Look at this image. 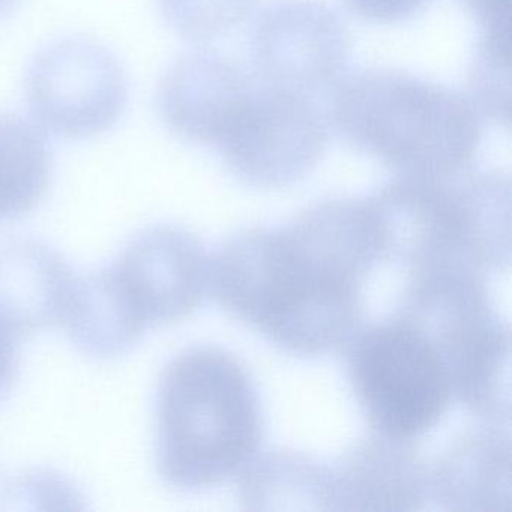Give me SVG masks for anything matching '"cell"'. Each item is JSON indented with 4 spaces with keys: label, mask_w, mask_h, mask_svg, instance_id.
I'll use <instances>...</instances> for the list:
<instances>
[{
    "label": "cell",
    "mask_w": 512,
    "mask_h": 512,
    "mask_svg": "<svg viewBox=\"0 0 512 512\" xmlns=\"http://www.w3.org/2000/svg\"><path fill=\"white\" fill-rule=\"evenodd\" d=\"M383 260L365 199L316 203L283 227L232 236L209 259L218 304L284 352H343L364 326L362 286Z\"/></svg>",
    "instance_id": "cell-1"
},
{
    "label": "cell",
    "mask_w": 512,
    "mask_h": 512,
    "mask_svg": "<svg viewBox=\"0 0 512 512\" xmlns=\"http://www.w3.org/2000/svg\"><path fill=\"white\" fill-rule=\"evenodd\" d=\"M263 437L259 392L232 353L190 347L167 365L157 395V467L169 487L205 490L236 478Z\"/></svg>",
    "instance_id": "cell-2"
},
{
    "label": "cell",
    "mask_w": 512,
    "mask_h": 512,
    "mask_svg": "<svg viewBox=\"0 0 512 512\" xmlns=\"http://www.w3.org/2000/svg\"><path fill=\"white\" fill-rule=\"evenodd\" d=\"M383 259L412 274L485 275L511 263V182L499 172L397 176L367 197Z\"/></svg>",
    "instance_id": "cell-3"
},
{
    "label": "cell",
    "mask_w": 512,
    "mask_h": 512,
    "mask_svg": "<svg viewBox=\"0 0 512 512\" xmlns=\"http://www.w3.org/2000/svg\"><path fill=\"white\" fill-rule=\"evenodd\" d=\"M335 128L398 176L448 178L469 169L482 122L466 95L403 71L373 68L338 85Z\"/></svg>",
    "instance_id": "cell-4"
},
{
    "label": "cell",
    "mask_w": 512,
    "mask_h": 512,
    "mask_svg": "<svg viewBox=\"0 0 512 512\" xmlns=\"http://www.w3.org/2000/svg\"><path fill=\"white\" fill-rule=\"evenodd\" d=\"M395 310L418 323L439 347L454 401L485 424H509L511 329L491 304L485 275L412 274Z\"/></svg>",
    "instance_id": "cell-5"
},
{
    "label": "cell",
    "mask_w": 512,
    "mask_h": 512,
    "mask_svg": "<svg viewBox=\"0 0 512 512\" xmlns=\"http://www.w3.org/2000/svg\"><path fill=\"white\" fill-rule=\"evenodd\" d=\"M346 350L353 394L376 433L418 440L442 421L454 401L442 352L400 311L362 326Z\"/></svg>",
    "instance_id": "cell-6"
},
{
    "label": "cell",
    "mask_w": 512,
    "mask_h": 512,
    "mask_svg": "<svg viewBox=\"0 0 512 512\" xmlns=\"http://www.w3.org/2000/svg\"><path fill=\"white\" fill-rule=\"evenodd\" d=\"M328 125L313 98L257 82L233 113L215 148L245 185L281 190L322 160Z\"/></svg>",
    "instance_id": "cell-7"
},
{
    "label": "cell",
    "mask_w": 512,
    "mask_h": 512,
    "mask_svg": "<svg viewBox=\"0 0 512 512\" xmlns=\"http://www.w3.org/2000/svg\"><path fill=\"white\" fill-rule=\"evenodd\" d=\"M37 124L62 139H91L121 119L128 80L121 61L89 38H65L41 50L26 76Z\"/></svg>",
    "instance_id": "cell-8"
},
{
    "label": "cell",
    "mask_w": 512,
    "mask_h": 512,
    "mask_svg": "<svg viewBox=\"0 0 512 512\" xmlns=\"http://www.w3.org/2000/svg\"><path fill=\"white\" fill-rule=\"evenodd\" d=\"M350 53L346 23L319 0H275L251 37L260 82L308 98L338 86Z\"/></svg>",
    "instance_id": "cell-9"
},
{
    "label": "cell",
    "mask_w": 512,
    "mask_h": 512,
    "mask_svg": "<svg viewBox=\"0 0 512 512\" xmlns=\"http://www.w3.org/2000/svg\"><path fill=\"white\" fill-rule=\"evenodd\" d=\"M104 271L143 332L191 316L209 290L205 247L178 226H155L140 233Z\"/></svg>",
    "instance_id": "cell-10"
},
{
    "label": "cell",
    "mask_w": 512,
    "mask_h": 512,
    "mask_svg": "<svg viewBox=\"0 0 512 512\" xmlns=\"http://www.w3.org/2000/svg\"><path fill=\"white\" fill-rule=\"evenodd\" d=\"M328 470L329 511L413 512L430 499L428 466L416 440L371 430Z\"/></svg>",
    "instance_id": "cell-11"
},
{
    "label": "cell",
    "mask_w": 512,
    "mask_h": 512,
    "mask_svg": "<svg viewBox=\"0 0 512 512\" xmlns=\"http://www.w3.org/2000/svg\"><path fill=\"white\" fill-rule=\"evenodd\" d=\"M254 85L256 82L238 64L224 56L188 53L161 80L158 109L176 136L215 148Z\"/></svg>",
    "instance_id": "cell-12"
},
{
    "label": "cell",
    "mask_w": 512,
    "mask_h": 512,
    "mask_svg": "<svg viewBox=\"0 0 512 512\" xmlns=\"http://www.w3.org/2000/svg\"><path fill=\"white\" fill-rule=\"evenodd\" d=\"M511 436L502 425L466 431L428 466V494L440 509L511 512Z\"/></svg>",
    "instance_id": "cell-13"
},
{
    "label": "cell",
    "mask_w": 512,
    "mask_h": 512,
    "mask_svg": "<svg viewBox=\"0 0 512 512\" xmlns=\"http://www.w3.org/2000/svg\"><path fill=\"white\" fill-rule=\"evenodd\" d=\"M76 278L67 262L41 242L0 244V334L17 341L62 325Z\"/></svg>",
    "instance_id": "cell-14"
},
{
    "label": "cell",
    "mask_w": 512,
    "mask_h": 512,
    "mask_svg": "<svg viewBox=\"0 0 512 512\" xmlns=\"http://www.w3.org/2000/svg\"><path fill=\"white\" fill-rule=\"evenodd\" d=\"M328 464L290 449L259 454L239 475V499L244 508L328 509Z\"/></svg>",
    "instance_id": "cell-15"
},
{
    "label": "cell",
    "mask_w": 512,
    "mask_h": 512,
    "mask_svg": "<svg viewBox=\"0 0 512 512\" xmlns=\"http://www.w3.org/2000/svg\"><path fill=\"white\" fill-rule=\"evenodd\" d=\"M52 152L40 128L0 113V223L31 212L46 196Z\"/></svg>",
    "instance_id": "cell-16"
},
{
    "label": "cell",
    "mask_w": 512,
    "mask_h": 512,
    "mask_svg": "<svg viewBox=\"0 0 512 512\" xmlns=\"http://www.w3.org/2000/svg\"><path fill=\"white\" fill-rule=\"evenodd\" d=\"M470 101L479 115L511 122V41L482 38L469 74Z\"/></svg>",
    "instance_id": "cell-17"
},
{
    "label": "cell",
    "mask_w": 512,
    "mask_h": 512,
    "mask_svg": "<svg viewBox=\"0 0 512 512\" xmlns=\"http://www.w3.org/2000/svg\"><path fill=\"white\" fill-rule=\"evenodd\" d=\"M257 0H160L166 22L191 41L217 40L241 26Z\"/></svg>",
    "instance_id": "cell-18"
},
{
    "label": "cell",
    "mask_w": 512,
    "mask_h": 512,
    "mask_svg": "<svg viewBox=\"0 0 512 512\" xmlns=\"http://www.w3.org/2000/svg\"><path fill=\"white\" fill-rule=\"evenodd\" d=\"M344 4L365 22L389 25L415 16L428 0H344Z\"/></svg>",
    "instance_id": "cell-19"
},
{
    "label": "cell",
    "mask_w": 512,
    "mask_h": 512,
    "mask_svg": "<svg viewBox=\"0 0 512 512\" xmlns=\"http://www.w3.org/2000/svg\"><path fill=\"white\" fill-rule=\"evenodd\" d=\"M475 16L485 38L511 41L512 0H461Z\"/></svg>",
    "instance_id": "cell-20"
},
{
    "label": "cell",
    "mask_w": 512,
    "mask_h": 512,
    "mask_svg": "<svg viewBox=\"0 0 512 512\" xmlns=\"http://www.w3.org/2000/svg\"><path fill=\"white\" fill-rule=\"evenodd\" d=\"M16 341L0 334V400L10 392L17 370H19V358H17Z\"/></svg>",
    "instance_id": "cell-21"
},
{
    "label": "cell",
    "mask_w": 512,
    "mask_h": 512,
    "mask_svg": "<svg viewBox=\"0 0 512 512\" xmlns=\"http://www.w3.org/2000/svg\"><path fill=\"white\" fill-rule=\"evenodd\" d=\"M19 0H0V19L13 10Z\"/></svg>",
    "instance_id": "cell-22"
}]
</instances>
